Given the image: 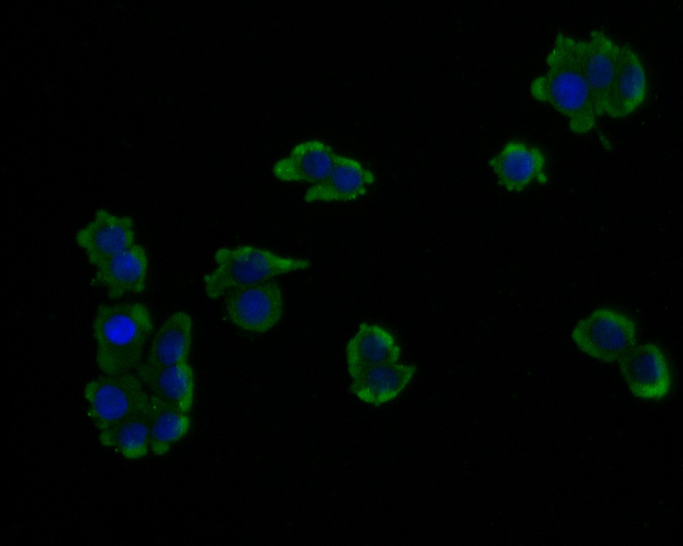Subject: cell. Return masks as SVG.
I'll return each instance as SVG.
<instances>
[{
	"label": "cell",
	"instance_id": "cell-1",
	"mask_svg": "<svg viewBox=\"0 0 683 546\" xmlns=\"http://www.w3.org/2000/svg\"><path fill=\"white\" fill-rule=\"evenodd\" d=\"M546 62V73L530 84L531 95L566 117L572 132L584 134L591 132L598 117L578 59L576 38L557 33Z\"/></svg>",
	"mask_w": 683,
	"mask_h": 546
},
{
	"label": "cell",
	"instance_id": "cell-2",
	"mask_svg": "<svg viewBox=\"0 0 683 546\" xmlns=\"http://www.w3.org/2000/svg\"><path fill=\"white\" fill-rule=\"evenodd\" d=\"M95 362L105 375L133 372L154 331L147 306L138 301L100 304L92 321Z\"/></svg>",
	"mask_w": 683,
	"mask_h": 546
},
{
	"label": "cell",
	"instance_id": "cell-3",
	"mask_svg": "<svg viewBox=\"0 0 683 546\" xmlns=\"http://www.w3.org/2000/svg\"><path fill=\"white\" fill-rule=\"evenodd\" d=\"M214 259L216 267L203 277L206 294L213 300L231 289L268 281L312 265L307 259L287 257L252 245L220 248Z\"/></svg>",
	"mask_w": 683,
	"mask_h": 546
},
{
	"label": "cell",
	"instance_id": "cell-4",
	"mask_svg": "<svg viewBox=\"0 0 683 546\" xmlns=\"http://www.w3.org/2000/svg\"><path fill=\"white\" fill-rule=\"evenodd\" d=\"M88 416L98 432L145 406L149 393L134 372L105 375L88 382L83 390Z\"/></svg>",
	"mask_w": 683,
	"mask_h": 546
},
{
	"label": "cell",
	"instance_id": "cell-5",
	"mask_svg": "<svg viewBox=\"0 0 683 546\" xmlns=\"http://www.w3.org/2000/svg\"><path fill=\"white\" fill-rule=\"evenodd\" d=\"M571 338L585 354L613 363L636 345L637 328L632 318L619 311L598 308L576 324Z\"/></svg>",
	"mask_w": 683,
	"mask_h": 546
},
{
	"label": "cell",
	"instance_id": "cell-6",
	"mask_svg": "<svg viewBox=\"0 0 683 546\" xmlns=\"http://www.w3.org/2000/svg\"><path fill=\"white\" fill-rule=\"evenodd\" d=\"M223 296L229 321L245 331L265 333L282 316V292L274 281L238 287L228 290Z\"/></svg>",
	"mask_w": 683,
	"mask_h": 546
},
{
	"label": "cell",
	"instance_id": "cell-7",
	"mask_svg": "<svg viewBox=\"0 0 683 546\" xmlns=\"http://www.w3.org/2000/svg\"><path fill=\"white\" fill-rule=\"evenodd\" d=\"M576 47L599 118L605 114L617 71L620 45L605 32L593 30L586 39L576 38Z\"/></svg>",
	"mask_w": 683,
	"mask_h": 546
},
{
	"label": "cell",
	"instance_id": "cell-8",
	"mask_svg": "<svg viewBox=\"0 0 683 546\" xmlns=\"http://www.w3.org/2000/svg\"><path fill=\"white\" fill-rule=\"evenodd\" d=\"M618 361L621 375L634 396L660 400L669 393L671 373L666 357L657 345L635 346Z\"/></svg>",
	"mask_w": 683,
	"mask_h": 546
},
{
	"label": "cell",
	"instance_id": "cell-9",
	"mask_svg": "<svg viewBox=\"0 0 683 546\" xmlns=\"http://www.w3.org/2000/svg\"><path fill=\"white\" fill-rule=\"evenodd\" d=\"M134 220L129 216L96 210L93 219L75 235L90 264L97 267L134 244Z\"/></svg>",
	"mask_w": 683,
	"mask_h": 546
},
{
	"label": "cell",
	"instance_id": "cell-10",
	"mask_svg": "<svg viewBox=\"0 0 683 546\" xmlns=\"http://www.w3.org/2000/svg\"><path fill=\"white\" fill-rule=\"evenodd\" d=\"M488 164L498 183L509 192L519 193L533 182L548 181L544 154L538 146L521 141H508Z\"/></svg>",
	"mask_w": 683,
	"mask_h": 546
},
{
	"label": "cell",
	"instance_id": "cell-11",
	"mask_svg": "<svg viewBox=\"0 0 683 546\" xmlns=\"http://www.w3.org/2000/svg\"><path fill=\"white\" fill-rule=\"evenodd\" d=\"M375 181L374 174L359 160L336 154L329 174L309 186L304 200L314 202H349L364 196Z\"/></svg>",
	"mask_w": 683,
	"mask_h": 546
},
{
	"label": "cell",
	"instance_id": "cell-12",
	"mask_svg": "<svg viewBox=\"0 0 683 546\" xmlns=\"http://www.w3.org/2000/svg\"><path fill=\"white\" fill-rule=\"evenodd\" d=\"M647 91L646 72L639 55L630 45H620L617 71L605 114L615 119L631 115L645 102Z\"/></svg>",
	"mask_w": 683,
	"mask_h": 546
},
{
	"label": "cell",
	"instance_id": "cell-13",
	"mask_svg": "<svg viewBox=\"0 0 683 546\" xmlns=\"http://www.w3.org/2000/svg\"><path fill=\"white\" fill-rule=\"evenodd\" d=\"M95 280L106 289L107 297L117 300L142 293L146 288L148 259L144 248L134 244L96 267Z\"/></svg>",
	"mask_w": 683,
	"mask_h": 546
},
{
	"label": "cell",
	"instance_id": "cell-14",
	"mask_svg": "<svg viewBox=\"0 0 683 546\" xmlns=\"http://www.w3.org/2000/svg\"><path fill=\"white\" fill-rule=\"evenodd\" d=\"M345 353L347 370L352 379L373 367L397 363L401 349L386 328L362 323L348 341Z\"/></svg>",
	"mask_w": 683,
	"mask_h": 546
},
{
	"label": "cell",
	"instance_id": "cell-15",
	"mask_svg": "<svg viewBox=\"0 0 683 546\" xmlns=\"http://www.w3.org/2000/svg\"><path fill=\"white\" fill-rule=\"evenodd\" d=\"M149 393L189 413L195 393L194 374L188 360L164 367L142 362L134 371Z\"/></svg>",
	"mask_w": 683,
	"mask_h": 546
},
{
	"label": "cell",
	"instance_id": "cell-16",
	"mask_svg": "<svg viewBox=\"0 0 683 546\" xmlns=\"http://www.w3.org/2000/svg\"><path fill=\"white\" fill-rule=\"evenodd\" d=\"M336 152L325 142L310 139L296 144L289 154L273 166L272 174L282 182L315 184L329 173Z\"/></svg>",
	"mask_w": 683,
	"mask_h": 546
},
{
	"label": "cell",
	"instance_id": "cell-17",
	"mask_svg": "<svg viewBox=\"0 0 683 546\" xmlns=\"http://www.w3.org/2000/svg\"><path fill=\"white\" fill-rule=\"evenodd\" d=\"M415 371L414 365L398 362L373 367L352 378L349 390L361 401L378 406L395 399Z\"/></svg>",
	"mask_w": 683,
	"mask_h": 546
},
{
	"label": "cell",
	"instance_id": "cell-18",
	"mask_svg": "<svg viewBox=\"0 0 683 546\" xmlns=\"http://www.w3.org/2000/svg\"><path fill=\"white\" fill-rule=\"evenodd\" d=\"M192 341V320L184 311H175L154 334L146 364L164 367L188 360Z\"/></svg>",
	"mask_w": 683,
	"mask_h": 546
},
{
	"label": "cell",
	"instance_id": "cell-19",
	"mask_svg": "<svg viewBox=\"0 0 683 546\" xmlns=\"http://www.w3.org/2000/svg\"><path fill=\"white\" fill-rule=\"evenodd\" d=\"M149 400L148 403L126 419L99 432L102 446L115 448L126 459L137 460L149 451Z\"/></svg>",
	"mask_w": 683,
	"mask_h": 546
},
{
	"label": "cell",
	"instance_id": "cell-20",
	"mask_svg": "<svg viewBox=\"0 0 683 546\" xmlns=\"http://www.w3.org/2000/svg\"><path fill=\"white\" fill-rule=\"evenodd\" d=\"M149 451L163 456L172 445L186 435L191 427L189 413L149 394Z\"/></svg>",
	"mask_w": 683,
	"mask_h": 546
}]
</instances>
